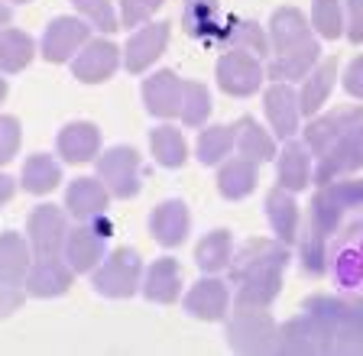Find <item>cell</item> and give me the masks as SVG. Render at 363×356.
I'll list each match as a JSON object with an SVG mask.
<instances>
[{
	"instance_id": "obj_1",
	"label": "cell",
	"mask_w": 363,
	"mask_h": 356,
	"mask_svg": "<svg viewBox=\"0 0 363 356\" xmlns=\"http://www.w3.org/2000/svg\"><path fill=\"white\" fill-rule=\"evenodd\" d=\"M354 211H363V178H337V182L318 185L315 197L308 205V224L298 234L305 275L318 279V275L328 272L331 240L340 234L344 217Z\"/></svg>"
},
{
	"instance_id": "obj_2",
	"label": "cell",
	"mask_w": 363,
	"mask_h": 356,
	"mask_svg": "<svg viewBox=\"0 0 363 356\" xmlns=\"http://www.w3.org/2000/svg\"><path fill=\"white\" fill-rule=\"evenodd\" d=\"M302 311L321 321L331 340V353H363V298L308 295Z\"/></svg>"
},
{
	"instance_id": "obj_3",
	"label": "cell",
	"mask_w": 363,
	"mask_h": 356,
	"mask_svg": "<svg viewBox=\"0 0 363 356\" xmlns=\"http://www.w3.org/2000/svg\"><path fill=\"white\" fill-rule=\"evenodd\" d=\"M334 285L340 295L363 298V220H354L331 240L328 250Z\"/></svg>"
},
{
	"instance_id": "obj_4",
	"label": "cell",
	"mask_w": 363,
	"mask_h": 356,
	"mask_svg": "<svg viewBox=\"0 0 363 356\" xmlns=\"http://www.w3.org/2000/svg\"><path fill=\"white\" fill-rule=\"evenodd\" d=\"M91 285L104 298H133L143 285V259L130 246H117L101 265L91 272Z\"/></svg>"
},
{
	"instance_id": "obj_5",
	"label": "cell",
	"mask_w": 363,
	"mask_h": 356,
	"mask_svg": "<svg viewBox=\"0 0 363 356\" xmlns=\"http://www.w3.org/2000/svg\"><path fill=\"white\" fill-rule=\"evenodd\" d=\"M279 324L266 308H237L227 318V343L234 353H272Z\"/></svg>"
},
{
	"instance_id": "obj_6",
	"label": "cell",
	"mask_w": 363,
	"mask_h": 356,
	"mask_svg": "<svg viewBox=\"0 0 363 356\" xmlns=\"http://www.w3.org/2000/svg\"><path fill=\"white\" fill-rule=\"evenodd\" d=\"M111 234H113V224L107 220V214H101V217H94V220H78V227L68 230L62 256H65V263L72 265L78 275L94 272L107 253V236Z\"/></svg>"
},
{
	"instance_id": "obj_7",
	"label": "cell",
	"mask_w": 363,
	"mask_h": 356,
	"mask_svg": "<svg viewBox=\"0 0 363 356\" xmlns=\"http://www.w3.org/2000/svg\"><path fill=\"white\" fill-rule=\"evenodd\" d=\"M98 178L107 185L113 197H133L140 191L143 166H140V152L133 146H113L104 156H98Z\"/></svg>"
},
{
	"instance_id": "obj_8",
	"label": "cell",
	"mask_w": 363,
	"mask_h": 356,
	"mask_svg": "<svg viewBox=\"0 0 363 356\" xmlns=\"http://www.w3.org/2000/svg\"><path fill=\"white\" fill-rule=\"evenodd\" d=\"M91 30L94 26L82 16H55L52 23L45 26L43 42H39V52L49 65H62V62H72L82 46L91 39Z\"/></svg>"
},
{
	"instance_id": "obj_9",
	"label": "cell",
	"mask_w": 363,
	"mask_h": 356,
	"mask_svg": "<svg viewBox=\"0 0 363 356\" xmlns=\"http://www.w3.org/2000/svg\"><path fill=\"white\" fill-rule=\"evenodd\" d=\"M272 353H295V356H315V353H331V340H328L325 327L315 314L302 311L279 324V337H276V350Z\"/></svg>"
},
{
	"instance_id": "obj_10",
	"label": "cell",
	"mask_w": 363,
	"mask_h": 356,
	"mask_svg": "<svg viewBox=\"0 0 363 356\" xmlns=\"http://www.w3.org/2000/svg\"><path fill=\"white\" fill-rule=\"evenodd\" d=\"M26 230H30V246L36 256H62L68 240V211L55 205H39L33 207L30 220H26Z\"/></svg>"
},
{
	"instance_id": "obj_11",
	"label": "cell",
	"mask_w": 363,
	"mask_h": 356,
	"mask_svg": "<svg viewBox=\"0 0 363 356\" xmlns=\"http://www.w3.org/2000/svg\"><path fill=\"white\" fill-rule=\"evenodd\" d=\"M289 263V246L282 240H269V236H253V240L240 243L234 253V259H230V265H227V279H230V285L234 282H240L243 275L250 272H259V269H269V265H279V269H286Z\"/></svg>"
},
{
	"instance_id": "obj_12",
	"label": "cell",
	"mask_w": 363,
	"mask_h": 356,
	"mask_svg": "<svg viewBox=\"0 0 363 356\" xmlns=\"http://www.w3.org/2000/svg\"><path fill=\"white\" fill-rule=\"evenodd\" d=\"M363 123V107L354 104V107H340V110H331V114H321V117H311L308 127H302V139L305 146L311 149V156H325L334 143H337L344 133Z\"/></svg>"
},
{
	"instance_id": "obj_13",
	"label": "cell",
	"mask_w": 363,
	"mask_h": 356,
	"mask_svg": "<svg viewBox=\"0 0 363 356\" xmlns=\"http://www.w3.org/2000/svg\"><path fill=\"white\" fill-rule=\"evenodd\" d=\"M214 75H218L220 91L234 98H250L263 84V62L250 52H220Z\"/></svg>"
},
{
	"instance_id": "obj_14",
	"label": "cell",
	"mask_w": 363,
	"mask_h": 356,
	"mask_svg": "<svg viewBox=\"0 0 363 356\" xmlns=\"http://www.w3.org/2000/svg\"><path fill=\"white\" fill-rule=\"evenodd\" d=\"M360 168H363V123H357L350 133H344V137L318 159L315 182L318 185L337 182V178H344V175H350V172H360Z\"/></svg>"
},
{
	"instance_id": "obj_15",
	"label": "cell",
	"mask_w": 363,
	"mask_h": 356,
	"mask_svg": "<svg viewBox=\"0 0 363 356\" xmlns=\"http://www.w3.org/2000/svg\"><path fill=\"white\" fill-rule=\"evenodd\" d=\"M121 65V49L111 39H88L82 52L72 59V75L82 84H101L117 71Z\"/></svg>"
},
{
	"instance_id": "obj_16",
	"label": "cell",
	"mask_w": 363,
	"mask_h": 356,
	"mask_svg": "<svg viewBox=\"0 0 363 356\" xmlns=\"http://www.w3.org/2000/svg\"><path fill=\"white\" fill-rule=\"evenodd\" d=\"M266 104V117H269V127L279 139H292L298 133V117H302V104H298V91L286 81H272L263 94Z\"/></svg>"
},
{
	"instance_id": "obj_17",
	"label": "cell",
	"mask_w": 363,
	"mask_h": 356,
	"mask_svg": "<svg viewBox=\"0 0 363 356\" xmlns=\"http://www.w3.org/2000/svg\"><path fill=\"white\" fill-rule=\"evenodd\" d=\"M169 46V23H146L136 33H130L123 49V65L130 75H143Z\"/></svg>"
},
{
	"instance_id": "obj_18",
	"label": "cell",
	"mask_w": 363,
	"mask_h": 356,
	"mask_svg": "<svg viewBox=\"0 0 363 356\" xmlns=\"http://www.w3.org/2000/svg\"><path fill=\"white\" fill-rule=\"evenodd\" d=\"M182 81L172 69H159L156 75H150L143 81V104L152 117L159 120H172V117L182 114Z\"/></svg>"
},
{
	"instance_id": "obj_19",
	"label": "cell",
	"mask_w": 363,
	"mask_h": 356,
	"mask_svg": "<svg viewBox=\"0 0 363 356\" xmlns=\"http://www.w3.org/2000/svg\"><path fill=\"white\" fill-rule=\"evenodd\" d=\"M227 308H230V288H227V282L218 279V275L198 279L195 285L189 288V295H185V311H189L191 318L224 321Z\"/></svg>"
},
{
	"instance_id": "obj_20",
	"label": "cell",
	"mask_w": 363,
	"mask_h": 356,
	"mask_svg": "<svg viewBox=\"0 0 363 356\" xmlns=\"http://www.w3.org/2000/svg\"><path fill=\"white\" fill-rule=\"evenodd\" d=\"M75 269L65 263V256H36L26 275V292L36 298H59L72 288Z\"/></svg>"
},
{
	"instance_id": "obj_21",
	"label": "cell",
	"mask_w": 363,
	"mask_h": 356,
	"mask_svg": "<svg viewBox=\"0 0 363 356\" xmlns=\"http://www.w3.org/2000/svg\"><path fill=\"white\" fill-rule=\"evenodd\" d=\"M189 227H191L189 205H185V201H179V197H169V201L156 205V207H152V214H150V234H152V240H156L159 246H166V250H172V246L185 243Z\"/></svg>"
},
{
	"instance_id": "obj_22",
	"label": "cell",
	"mask_w": 363,
	"mask_h": 356,
	"mask_svg": "<svg viewBox=\"0 0 363 356\" xmlns=\"http://www.w3.org/2000/svg\"><path fill=\"white\" fill-rule=\"evenodd\" d=\"M311 39H315L311 23L298 7H279L276 13H272V20H269V49H272V55L292 52V49L305 46V42H311Z\"/></svg>"
},
{
	"instance_id": "obj_23",
	"label": "cell",
	"mask_w": 363,
	"mask_h": 356,
	"mask_svg": "<svg viewBox=\"0 0 363 356\" xmlns=\"http://www.w3.org/2000/svg\"><path fill=\"white\" fill-rule=\"evenodd\" d=\"M211 49H218V52H250L257 59H266L272 52L269 33H263L257 20H227L220 36L211 42Z\"/></svg>"
},
{
	"instance_id": "obj_24",
	"label": "cell",
	"mask_w": 363,
	"mask_h": 356,
	"mask_svg": "<svg viewBox=\"0 0 363 356\" xmlns=\"http://www.w3.org/2000/svg\"><path fill=\"white\" fill-rule=\"evenodd\" d=\"M276 182L292 195L311 182V149L305 146V139H286V146L276 156Z\"/></svg>"
},
{
	"instance_id": "obj_25",
	"label": "cell",
	"mask_w": 363,
	"mask_h": 356,
	"mask_svg": "<svg viewBox=\"0 0 363 356\" xmlns=\"http://www.w3.org/2000/svg\"><path fill=\"white\" fill-rule=\"evenodd\" d=\"M266 220H269L276 240H282L286 246L298 243V234H302V217H298V205H295L292 191L286 188H269L266 195Z\"/></svg>"
},
{
	"instance_id": "obj_26",
	"label": "cell",
	"mask_w": 363,
	"mask_h": 356,
	"mask_svg": "<svg viewBox=\"0 0 363 356\" xmlns=\"http://www.w3.org/2000/svg\"><path fill=\"white\" fill-rule=\"evenodd\" d=\"M182 23H185V33L204 46H211L214 39L224 30V13H220L218 0H185L182 4Z\"/></svg>"
},
{
	"instance_id": "obj_27",
	"label": "cell",
	"mask_w": 363,
	"mask_h": 356,
	"mask_svg": "<svg viewBox=\"0 0 363 356\" xmlns=\"http://www.w3.org/2000/svg\"><path fill=\"white\" fill-rule=\"evenodd\" d=\"M107 185L101 178H75L65 191V211L75 220H94L107 214Z\"/></svg>"
},
{
	"instance_id": "obj_28",
	"label": "cell",
	"mask_w": 363,
	"mask_h": 356,
	"mask_svg": "<svg viewBox=\"0 0 363 356\" xmlns=\"http://www.w3.org/2000/svg\"><path fill=\"white\" fill-rule=\"evenodd\" d=\"M59 156L65 162H91L98 159L101 152V130L88 120H75V123H65L59 130Z\"/></svg>"
},
{
	"instance_id": "obj_29",
	"label": "cell",
	"mask_w": 363,
	"mask_h": 356,
	"mask_svg": "<svg viewBox=\"0 0 363 356\" xmlns=\"http://www.w3.org/2000/svg\"><path fill=\"white\" fill-rule=\"evenodd\" d=\"M234 285H237V308H269V304L279 298L282 269L279 265H269V269L243 275Z\"/></svg>"
},
{
	"instance_id": "obj_30",
	"label": "cell",
	"mask_w": 363,
	"mask_h": 356,
	"mask_svg": "<svg viewBox=\"0 0 363 356\" xmlns=\"http://www.w3.org/2000/svg\"><path fill=\"white\" fill-rule=\"evenodd\" d=\"M143 295L156 304H172L182 295V272L172 256H162L143 272Z\"/></svg>"
},
{
	"instance_id": "obj_31",
	"label": "cell",
	"mask_w": 363,
	"mask_h": 356,
	"mask_svg": "<svg viewBox=\"0 0 363 356\" xmlns=\"http://www.w3.org/2000/svg\"><path fill=\"white\" fill-rule=\"evenodd\" d=\"M318 55H321V46H318V39H311V42L292 49V52L272 55L269 65H266V75H269L272 81H286V84L305 81V75L318 65Z\"/></svg>"
},
{
	"instance_id": "obj_32",
	"label": "cell",
	"mask_w": 363,
	"mask_h": 356,
	"mask_svg": "<svg viewBox=\"0 0 363 356\" xmlns=\"http://www.w3.org/2000/svg\"><path fill=\"white\" fill-rule=\"evenodd\" d=\"M259 182V162L247 159V156H237V159L220 162L218 168V191L227 201H240L250 191L257 188Z\"/></svg>"
},
{
	"instance_id": "obj_33",
	"label": "cell",
	"mask_w": 363,
	"mask_h": 356,
	"mask_svg": "<svg viewBox=\"0 0 363 356\" xmlns=\"http://www.w3.org/2000/svg\"><path fill=\"white\" fill-rule=\"evenodd\" d=\"M334 81H337V59L318 62L315 69L305 75L302 91H298V104H302L305 117H315L318 110H321V104H325L334 91Z\"/></svg>"
},
{
	"instance_id": "obj_34",
	"label": "cell",
	"mask_w": 363,
	"mask_h": 356,
	"mask_svg": "<svg viewBox=\"0 0 363 356\" xmlns=\"http://www.w3.org/2000/svg\"><path fill=\"white\" fill-rule=\"evenodd\" d=\"M30 265V243L10 230L0 234V285H26Z\"/></svg>"
},
{
	"instance_id": "obj_35",
	"label": "cell",
	"mask_w": 363,
	"mask_h": 356,
	"mask_svg": "<svg viewBox=\"0 0 363 356\" xmlns=\"http://www.w3.org/2000/svg\"><path fill=\"white\" fill-rule=\"evenodd\" d=\"M234 259V236L230 230H211L204 234L195 246V263L204 275H218L224 272L227 265Z\"/></svg>"
},
{
	"instance_id": "obj_36",
	"label": "cell",
	"mask_w": 363,
	"mask_h": 356,
	"mask_svg": "<svg viewBox=\"0 0 363 356\" xmlns=\"http://www.w3.org/2000/svg\"><path fill=\"white\" fill-rule=\"evenodd\" d=\"M234 130H237V152H240V156L259 162V166L279 156V152H276V139H272V133H266L253 117H240Z\"/></svg>"
},
{
	"instance_id": "obj_37",
	"label": "cell",
	"mask_w": 363,
	"mask_h": 356,
	"mask_svg": "<svg viewBox=\"0 0 363 356\" xmlns=\"http://www.w3.org/2000/svg\"><path fill=\"white\" fill-rule=\"evenodd\" d=\"M150 149L159 166H166V168L185 166V156H189L185 137H182V130L172 127V123H162V127L150 130Z\"/></svg>"
},
{
	"instance_id": "obj_38",
	"label": "cell",
	"mask_w": 363,
	"mask_h": 356,
	"mask_svg": "<svg viewBox=\"0 0 363 356\" xmlns=\"http://www.w3.org/2000/svg\"><path fill=\"white\" fill-rule=\"evenodd\" d=\"M36 42L23 30H0V71L4 75H16L33 62Z\"/></svg>"
},
{
	"instance_id": "obj_39",
	"label": "cell",
	"mask_w": 363,
	"mask_h": 356,
	"mask_svg": "<svg viewBox=\"0 0 363 356\" xmlns=\"http://www.w3.org/2000/svg\"><path fill=\"white\" fill-rule=\"evenodd\" d=\"M59 182H62V168L52 156L36 152V156H30L23 162V188L30 195H49Z\"/></svg>"
},
{
	"instance_id": "obj_40",
	"label": "cell",
	"mask_w": 363,
	"mask_h": 356,
	"mask_svg": "<svg viewBox=\"0 0 363 356\" xmlns=\"http://www.w3.org/2000/svg\"><path fill=\"white\" fill-rule=\"evenodd\" d=\"M237 146V130L234 127H208L198 137V162L201 166H220L224 156Z\"/></svg>"
},
{
	"instance_id": "obj_41",
	"label": "cell",
	"mask_w": 363,
	"mask_h": 356,
	"mask_svg": "<svg viewBox=\"0 0 363 356\" xmlns=\"http://www.w3.org/2000/svg\"><path fill=\"white\" fill-rule=\"evenodd\" d=\"M182 120L185 127H204L211 117V91L201 81H185L182 88Z\"/></svg>"
},
{
	"instance_id": "obj_42",
	"label": "cell",
	"mask_w": 363,
	"mask_h": 356,
	"mask_svg": "<svg viewBox=\"0 0 363 356\" xmlns=\"http://www.w3.org/2000/svg\"><path fill=\"white\" fill-rule=\"evenodd\" d=\"M311 26L321 39H340V33L347 30L340 0H311Z\"/></svg>"
},
{
	"instance_id": "obj_43",
	"label": "cell",
	"mask_w": 363,
	"mask_h": 356,
	"mask_svg": "<svg viewBox=\"0 0 363 356\" xmlns=\"http://www.w3.org/2000/svg\"><path fill=\"white\" fill-rule=\"evenodd\" d=\"M75 10L82 13V20H88L94 30L101 33H117L121 30V20L113 13V4L111 0H72Z\"/></svg>"
},
{
	"instance_id": "obj_44",
	"label": "cell",
	"mask_w": 363,
	"mask_h": 356,
	"mask_svg": "<svg viewBox=\"0 0 363 356\" xmlns=\"http://www.w3.org/2000/svg\"><path fill=\"white\" fill-rule=\"evenodd\" d=\"M166 0H121V26H146Z\"/></svg>"
},
{
	"instance_id": "obj_45",
	"label": "cell",
	"mask_w": 363,
	"mask_h": 356,
	"mask_svg": "<svg viewBox=\"0 0 363 356\" xmlns=\"http://www.w3.org/2000/svg\"><path fill=\"white\" fill-rule=\"evenodd\" d=\"M20 149V120L16 117H0V166H7Z\"/></svg>"
},
{
	"instance_id": "obj_46",
	"label": "cell",
	"mask_w": 363,
	"mask_h": 356,
	"mask_svg": "<svg viewBox=\"0 0 363 356\" xmlns=\"http://www.w3.org/2000/svg\"><path fill=\"white\" fill-rule=\"evenodd\" d=\"M344 26H347L350 42H363V0H347L344 4Z\"/></svg>"
},
{
	"instance_id": "obj_47",
	"label": "cell",
	"mask_w": 363,
	"mask_h": 356,
	"mask_svg": "<svg viewBox=\"0 0 363 356\" xmlns=\"http://www.w3.org/2000/svg\"><path fill=\"white\" fill-rule=\"evenodd\" d=\"M344 91H347L350 98L363 101V55H357L347 65V71H344Z\"/></svg>"
},
{
	"instance_id": "obj_48",
	"label": "cell",
	"mask_w": 363,
	"mask_h": 356,
	"mask_svg": "<svg viewBox=\"0 0 363 356\" xmlns=\"http://www.w3.org/2000/svg\"><path fill=\"white\" fill-rule=\"evenodd\" d=\"M23 304V292L16 285H0V321L10 318L13 311H20Z\"/></svg>"
},
{
	"instance_id": "obj_49",
	"label": "cell",
	"mask_w": 363,
	"mask_h": 356,
	"mask_svg": "<svg viewBox=\"0 0 363 356\" xmlns=\"http://www.w3.org/2000/svg\"><path fill=\"white\" fill-rule=\"evenodd\" d=\"M13 191H16L13 178H10V175H0V207H4L10 197H13Z\"/></svg>"
},
{
	"instance_id": "obj_50",
	"label": "cell",
	"mask_w": 363,
	"mask_h": 356,
	"mask_svg": "<svg viewBox=\"0 0 363 356\" xmlns=\"http://www.w3.org/2000/svg\"><path fill=\"white\" fill-rule=\"evenodd\" d=\"M10 16H13V13H10V7H7V4H4V0H0V30H7Z\"/></svg>"
},
{
	"instance_id": "obj_51",
	"label": "cell",
	"mask_w": 363,
	"mask_h": 356,
	"mask_svg": "<svg viewBox=\"0 0 363 356\" xmlns=\"http://www.w3.org/2000/svg\"><path fill=\"white\" fill-rule=\"evenodd\" d=\"M4 98H7V81L0 78V104H4Z\"/></svg>"
},
{
	"instance_id": "obj_52",
	"label": "cell",
	"mask_w": 363,
	"mask_h": 356,
	"mask_svg": "<svg viewBox=\"0 0 363 356\" xmlns=\"http://www.w3.org/2000/svg\"><path fill=\"white\" fill-rule=\"evenodd\" d=\"M10 4H30V0H10Z\"/></svg>"
}]
</instances>
